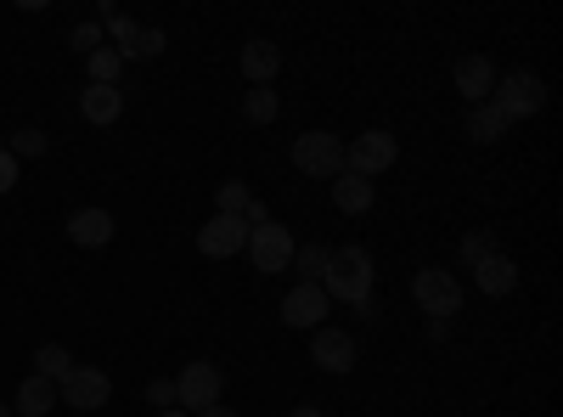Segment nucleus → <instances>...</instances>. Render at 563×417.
I'll return each instance as SVG.
<instances>
[{
  "label": "nucleus",
  "mask_w": 563,
  "mask_h": 417,
  "mask_svg": "<svg viewBox=\"0 0 563 417\" xmlns=\"http://www.w3.org/2000/svg\"><path fill=\"white\" fill-rule=\"evenodd\" d=\"M507 124H512V119H507L496 102H474V108H467V135H474V142H501Z\"/></svg>",
  "instance_id": "nucleus-18"
},
{
  "label": "nucleus",
  "mask_w": 563,
  "mask_h": 417,
  "mask_svg": "<svg viewBox=\"0 0 563 417\" xmlns=\"http://www.w3.org/2000/svg\"><path fill=\"white\" fill-rule=\"evenodd\" d=\"M294 231L288 226H276V220H265V226H249V260H254V271L260 276H276V271H288L294 265Z\"/></svg>",
  "instance_id": "nucleus-5"
},
{
  "label": "nucleus",
  "mask_w": 563,
  "mask_h": 417,
  "mask_svg": "<svg viewBox=\"0 0 563 417\" xmlns=\"http://www.w3.org/2000/svg\"><path fill=\"white\" fill-rule=\"evenodd\" d=\"M485 254H496V238H490V231H474V238H462V260H467V265H479Z\"/></svg>",
  "instance_id": "nucleus-26"
},
{
  "label": "nucleus",
  "mask_w": 563,
  "mask_h": 417,
  "mask_svg": "<svg viewBox=\"0 0 563 417\" xmlns=\"http://www.w3.org/2000/svg\"><path fill=\"white\" fill-rule=\"evenodd\" d=\"M220 389H225V373L214 361H192L186 373L175 378V406L180 411H203V406H220Z\"/></svg>",
  "instance_id": "nucleus-7"
},
{
  "label": "nucleus",
  "mask_w": 563,
  "mask_h": 417,
  "mask_svg": "<svg viewBox=\"0 0 563 417\" xmlns=\"http://www.w3.org/2000/svg\"><path fill=\"white\" fill-rule=\"evenodd\" d=\"M327 310H333V299H327L321 294V283H299V288H288V299H282V321H288V328H321V321H327Z\"/></svg>",
  "instance_id": "nucleus-10"
},
{
  "label": "nucleus",
  "mask_w": 563,
  "mask_h": 417,
  "mask_svg": "<svg viewBox=\"0 0 563 417\" xmlns=\"http://www.w3.org/2000/svg\"><path fill=\"white\" fill-rule=\"evenodd\" d=\"M321 294L372 316V254L366 249H333V265L321 276Z\"/></svg>",
  "instance_id": "nucleus-1"
},
{
  "label": "nucleus",
  "mask_w": 563,
  "mask_h": 417,
  "mask_svg": "<svg viewBox=\"0 0 563 417\" xmlns=\"http://www.w3.org/2000/svg\"><path fill=\"white\" fill-rule=\"evenodd\" d=\"M294 164L310 180H333V175H344V142L333 130H305L294 142Z\"/></svg>",
  "instance_id": "nucleus-4"
},
{
  "label": "nucleus",
  "mask_w": 563,
  "mask_h": 417,
  "mask_svg": "<svg viewBox=\"0 0 563 417\" xmlns=\"http://www.w3.org/2000/svg\"><path fill=\"white\" fill-rule=\"evenodd\" d=\"M310 361L321 366V373H350V366H355V339L344 328H316Z\"/></svg>",
  "instance_id": "nucleus-11"
},
{
  "label": "nucleus",
  "mask_w": 563,
  "mask_h": 417,
  "mask_svg": "<svg viewBox=\"0 0 563 417\" xmlns=\"http://www.w3.org/2000/svg\"><path fill=\"white\" fill-rule=\"evenodd\" d=\"M85 68H90V85H119L124 57L113 52V45H102V52H90V57H85Z\"/></svg>",
  "instance_id": "nucleus-20"
},
{
  "label": "nucleus",
  "mask_w": 563,
  "mask_h": 417,
  "mask_svg": "<svg viewBox=\"0 0 563 417\" xmlns=\"http://www.w3.org/2000/svg\"><path fill=\"white\" fill-rule=\"evenodd\" d=\"M238 63H243V79L249 85H271L276 68H282V52H276V40H249Z\"/></svg>",
  "instance_id": "nucleus-17"
},
{
  "label": "nucleus",
  "mask_w": 563,
  "mask_h": 417,
  "mask_svg": "<svg viewBox=\"0 0 563 417\" xmlns=\"http://www.w3.org/2000/svg\"><path fill=\"white\" fill-rule=\"evenodd\" d=\"M372 204H378V187H372V180L366 175H333V209L339 215H366Z\"/></svg>",
  "instance_id": "nucleus-15"
},
{
  "label": "nucleus",
  "mask_w": 563,
  "mask_h": 417,
  "mask_svg": "<svg viewBox=\"0 0 563 417\" xmlns=\"http://www.w3.org/2000/svg\"><path fill=\"white\" fill-rule=\"evenodd\" d=\"M68 238L79 249H108L113 243V215L108 209H74L68 215Z\"/></svg>",
  "instance_id": "nucleus-13"
},
{
  "label": "nucleus",
  "mask_w": 563,
  "mask_h": 417,
  "mask_svg": "<svg viewBox=\"0 0 563 417\" xmlns=\"http://www.w3.org/2000/svg\"><path fill=\"white\" fill-rule=\"evenodd\" d=\"M74 52H85V57L102 52V23H79V29H74Z\"/></svg>",
  "instance_id": "nucleus-28"
},
{
  "label": "nucleus",
  "mask_w": 563,
  "mask_h": 417,
  "mask_svg": "<svg viewBox=\"0 0 563 417\" xmlns=\"http://www.w3.org/2000/svg\"><path fill=\"white\" fill-rule=\"evenodd\" d=\"M395 158H400V142H395V135L389 130H361L355 135V142L344 147V169L350 175H384V169H395Z\"/></svg>",
  "instance_id": "nucleus-6"
},
{
  "label": "nucleus",
  "mask_w": 563,
  "mask_h": 417,
  "mask_svg": "<svg viewBox=\"0 0 563 417\" xmlns=\"http://www.w3.org/2000/svg\"><path fill=\"white\" fill-rule=\"evenodd\" d=\"M7 153H12V158H40V153H45V130H18Z\"/></svg>",
  "instance_id": "nucleus-25"
},
{
  "label": "nucleus",
  "mask_w": 563,
  "mask_h": 417,
  "mask_svg": "<svg viewBox=\"0 0 563 417\" xmlns=\"http://www.w3.org/2000/svg\"><path fill=\"white\" fill-rule=\"evenodd\" d=\"M249 204H254V193L243 187V180H225V187H220V209H214V215H243Z\"/></svg>",
  "instance_id": "nucleus-24"
},
{
  "label": "nucleus",
  "mask_w": 563,
  "mask_h": 417,
  "mask_svg": "<svg viewBox=\"0 0 563 417\" xmlns=\"http://www.w3.org/2000/svg\"><path fill=\"white\" fill-rule=\"evenodd\" d=\"M474 283H479V294H490V299H507L512 288H519V265H512L507 254H485V260L474 265Z\"/></svg>",
  "instance_id": "nucleus-14"
},
{
  "label": "nucleus",
  "mask_w": 563,
  "mask_h": 417,
  "mask_svg": "<svg viewBox=\"0 0 563 417\" xmlns=\"http://www.w3.org/2000/svg\"><path fill=\"white\" fill-rule=\"evenodd\" d=\"M243 113H249L254 124H271V119L282 113V102H276V90H271V85H249V97H243Z\"/></svg>",
  "instance_id": "nucleus-23"
},
{
  "label": "nucleus",
  "mask_w": 563,
  "mask_h": 417,
  "mask_svg": "<svg viewBox=\"0 0 563 417\" xmlns=\"http://www.w3.org/2000/svg\"><path fill=\"white\" fill-rule=\"evenodd\" d=\"M456 90H462V97H467V108H474V102H490V90H496V63L490 57H462L456 63Z\"/></svg>",
  "instance_id": "nucleus-12"
},
{
  "label": "nucleus",
  "mask_w": 563,
  "mask_h": 417,
  "mask_svg": "<svg viewBox=\"0 0 563 417\" xmlns=\"http://www.w3.org/2000/svg\"><path fill=\"white\" fill-rule=\"evenodd\" d=\"M192 417H238L231 406H203V411H192Z\"/></svg>",
  "instance_id": "nucleus-31"
},
{
  "label": "nucleus",
  "mask_w": 563,
  "mask_h": 417,
  "mask_svg": "<svg viewBox=\"0 0 563 417\" xmlns=\"http://www.w3.org/2000/svg\"><path fill=\"white\" fill-rule=\"evenodd\" d=\"M294 417H321V411H316V406H299V411H294Z\"/></svg>",
  "instance_id": "nucleus-33"
},
{
  "label": "nucleus",
  "mask_w": 563,
  "mask_h": 417,
  "mask_svg": "<svg viewBox=\"0 0 563 417\" xmlns=\"http://www.w3.org/2000/svg\"><path fill=\"white\" fill-rule=\"evenodd\" d=\"M158 417H192V411H180V406H169V411H158Z\"/></svg>",
  "instance_id": "nucleus-32"
},
{
  "label": "nucleus",
  "mask_w": 563,
  "mask_h": 417,
  "mask_svg": "<svg viewBox=\"0 0 563 417\" xmlns=\"http://www.w3.org/2000/svg\"><path fill=\"white\" fill-rule=\"evenodd\" d=\"M411 299H417V310H422V316L445 321V316H456V310H462V283H456L451 271H440V265H422V271L411 276Z\"/></svg>",
  "instance_id": "nucleus-3"
},
{
  "label": "nucleus",
  "mask_w": 563,
  "mask_h": 417,
  "mask_svg": "<svg viewBox=\"0 0 563 417\" xmlns=\"http://www.w3.org/2000/svg\"><path fill=\"white\" fill-rule=\"evenodd\" d=\"M294 265L305 271V283H321L327 265H333V249H327V243H305V249H294Z\"/></svg>",
  "instance_id": "nucleus-22"
},
{
  "label": "nucleus",
  "mask_w": 563,
  "mask_h": 417,
  "mask_svg": "<svg viewBox=\"0 0 563 417\" xmlns=\"http://www.w3.org/2000/svg\"><path fill=\"white\" fill-rule=\"evenodd\" d=\"M164 45H169V34H164V29H141V34H135V52H130V57H158Z\"/></svg>",
  "instance_id": "nucleus-27"
},
{
  "label": "nucleus",
  "mask_w": 563,
  "mask_h": 417,
  "mask_svg": "<svg viewBox=\"0 0 563 417\" xmlns=\"http://www.w3.org/2000/svg\"><path fill=\"white\" fill-rule=\"evenodd\" d=\"M0 417H12V406H0Z\"/></svg>",
  "instance_id": "nucleus-34"
},
{
  "label": "nucleus",
  "mask_w": 563,
  "mask_h": 417,
  "mask_svg": "<svg viewBox=\"0 0 563 417\" xmlns=\"http://www.w3.org/2000/svg\"><path fill=\"white\" fill-rule=\"evenodd\" d=\"M147 400H153L158 411H169V400H175V384H169V378H153V384H147Z\"/></svg>",
  "instance_id": "nucleus-30"
},
{
  "label": "nucleus",
  "mask_w": 563,
  "mask_h": 417,
  "mask_svg": "<svg viewBox=\"0 0 563 417\" xmlns=\"http://www.w3.org/2000/svg\"><path fill=\"white\" fill-rule=\"evenodd\" d=\"M198 249H203L209 260L243 254V249H249V220H243V215H214L209 226H198Z\"/></svg>",
  "instance_id": "nucleus-9"
},
{
  "label": "nucleus",
  "mask_w": 563,
  "mask_h": 417,
  "mask_svg": "<svg viewBox=\"0 0 563 417\" xmlns=\"http://www.w3.org/2000/svg\"><path fill=\"white\" fill-rule=\"evenodd\" d=\"M113 395V378L97 373V366H74V373L57 384V406H74V411H102Z\"/></svg>",
  "instance_id": "nucleus-8"
},
{
  "label": "nucleus",
  "mask_w": 563,
  "mask_h": 417,
  "mask_svg": "<svg viewBox=\"0 0 563 417\" xmlns=\"http://www.w3.org/2000/svg\"><path fill=\"white\" fill-rule=\"evenodd\" d=\"M490 102H496L512 124H519V119H536V113L547 108V85H541V74H530V68H512V74H496Z\"/></svg>",
  "instance_id": "nucleus-2"
},
{
  "label": "nucleus",
  "mask_w": 563,
  "mask_h": 417,
  "mask_svg": "<svg viewBox=\"0 0 563 417\" xmlns=\"http://www.w3.org/2000/svg\"><path fill=\"white\" fill-rule=\"evenodd\" d=\"M34 366H40V378H52V384H63V378L74 373V355H68L63 344H40Z\"/></svg>",
  "instance_id": "nucleus-21"
},
{
  "label": "nucleus",
  "mask_w": 563,
  "mask_h": 417,
  "mask_svg": "<svg viewBox=\"0 0 563 417\" xmlns=\"http://www.w3.org/2000/svg\"><path fill=\"white\" fill-rule=\"evenodd\" d=\"M52 406H57V384H52V378H40V373L23 378V389H18V411H23V417H45Z\"/></svg>",
  "instance_id": "nucleus-19"
},
{
  "label": "nucleus",
  "mask_w": 563,
  "mask_h": 417,
  "mask_svg": "<svg viewBox=\"0 0 563 417\" xmlns=\"http://www.w3.org/2000/svg\"><path fill=\"white\" fill-rule=\"evenodd\" d=\"M12 187H18V158H12L7 147H0V198H7Z\"/></svg>",
  "instance_id": "nucleus-29"
},
{
  "label": "nucleus",
  "mask_w": 563,
  "mask_h": 417,
  "mask_svg": "<svg viewBox=\"0 0 563 417\" xmlns=\"http://www.w3.org/2000/svg\"><path fill=\"white\" fill-rule=\"evenodd\" d=\"M79 113H85L90 124H113V119L124 113V90H119V85H85V90H79Z\"/></svg>",
  "instance_id": "nucleus-16"
}]
</instances>
